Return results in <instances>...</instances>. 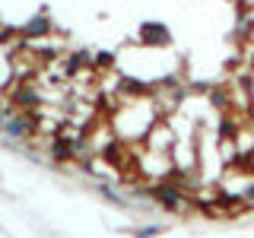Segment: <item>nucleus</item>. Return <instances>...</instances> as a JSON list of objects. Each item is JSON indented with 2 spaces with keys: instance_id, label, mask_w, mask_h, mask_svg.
<instances>
[{
  "instance_id": "39448f33",
  "label": "nucleus",
  "mask_w": 254,
  "mask_h": 238,
  "mask_svg": "<svg viewBox=\"0 0 254 238\" xmlns=\"http://www.w3.org/2000/svg\"><path fill=\"white\" fill-rule=\"evenodd\" d=\"M54 156H58V159H70V156H73V153H70V149H73V146H70V143L67 140H54Z\"/></svg>"
},
{
  "instance_id": "423d86ee",
  "label": "nucleus",
  "mask_w": 254,
  "mask_h": 238,
  "mask_svg": "<svg viewBox=\"0 0 254 238\" xmlns=\"http://www.w3.org/2000/svg\"><path fill=\"white\" fill-rule=\"evenodd\" d=\"M48 32V19H32L26 26V35H45Z\"/></svg>"
},
{
  "instance_id": "f03ea898",
  "label": "nucleus",
  "mask_w": 254,
  "mask_h": 238,
  "mask_svg": "<svg viewBox=\"0 0 254 238\" xmlns=\"http://www.w3.org/2000/svg\"><path fill=\"white\" fill-rule=\"evenodd\" d=\"M143 38L159 45V42H169V32H165L162 26H156V22H146V26H143Z\"/></svg>"
},
{
  "instance_id": "6e6552de",
  "label": "nucleus",
  "mask_w": 254,
  "mask_h": 238,
  "mask_svg": "<svg viewBox=\"0 0 254 238\" xmlns=\"http://www.w3.org/2000/svg\"><path fill=\"white\" fill-rule=\"evenodd\" d=\"M248 200H254V184H251V190H248Z\"/></svg>"
},
{
  "instance_id": "20e7f679",
  "label": "nucleus",
  "mask_w": 254,
  "mask_h": 238,
  "mask_svg": "<svg viewBox=\"0 0 254 238\" xmlns=\"http://www.w3.org/2000/svg\"><path fill=\"white\" fill-rule=\"evenodd\" d=\"M35 102H38V92H35V89H29V86H26V89H19V92H16V105H22V108H32Z\"/></svg>"
},
{
  "instance_id": "0eeeda50",
  "label": "nucleus",
  "mask_w": 254,
  "mask_h": 238,
  "mask_svg": "<svg viewBox=\"0 0 254 238\" xmlns=\"http://www.w3.org/2000/svg\"><path fill=\"white\" fill-rule=\"evenodd\" d=\"M159 232V229L156 226H149V229H143V232H140V238H149V235H156Z\"/></svg>"
},
{
  "instance_id": "f257e3e1",
  "label": "nucleus",
  "mask_w": 254,
  "mask_h": 238,
  "mask_svg": "<svg viewBox=\"0 0 254 238\" xmlns=\"http://www.w3.org/2000/svg\"><path fill=\"white\" fill-rule=\"evenodd\" d=\"M153 194H156V200H162L169 210H181V206H185V197H181L175 187H165L162 184V187H153Z\"/></svg>"
},
{
  "instance_id": "7ed1b4c3",
  "label": "nucleus",
  "mask_w": 254,
  "mask_h": 238,
  "mask_svg": "<svg viewBox=\"0 0 254 238\" xmlns=\"http://www.w3.org/2000/svg\"><path fill=\"white\" fill-rule=\"evenodd\" d=\"M32 124H35L32 118H16V121L6 124V130H10L13 137H22V133H29V127H32Z\"/></svg>"
}]
</instances>
